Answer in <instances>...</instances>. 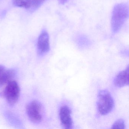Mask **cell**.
<instances>
[{
	"instance_id": "6da1fadb",
	"label": "cell",
	"mask_w": 129,
	"mask_h": 129,
	"mask_svg": "<svg viewBox=\"0 0 129 129\" xmlns=\"http://www.w3.org/2000/svg\"><path fill=\"white\" fill-rule=\"evenodd\" d=\"M129 15V7L126 4L121 3L115 6L112 14L111 25L114 34L121 28Z\"/></svg>"
},
{
	"instance_id": "7a4b0ae2",
	"label": "cell",
	"mask_w": 129,
	"mask_h": 129,
	"mask_svg": "<svg viewBox=\"0 0 129 129\" xmlns=\"http://www.w3.org/2000/svg\"><path fill=\"white\" fill-rule=\"evenodd\" d=\"M97 105L98 111L102 115L108 114L114 108V100L111 93L107 90H103L99 92Z\"/></svg>"
},
{
	"instance_id": "3957f363",
	"label": "cell",
	"mask_w": 129,
	"mask_h": 129,
	"mask_svg": "<svg viewBox=\"0 0 129 129\" xmlns=\"http://www.w3.org/2000/svg\"><path fill=\"white\" fill-rule=\"evenodd\" d=\"M20 94L19 86L16 81H10L8 83L1 95L6 99L7 102L11 106L15 105L18 102Z\"/></svg>"
},
{
	"instance_id": "277c9868",
	"label": "cell",
	"mask_w": 129,
	"mask_h": 129,
	"mask_svg": "<svg viewBox=\"0 0 129 129\" xmlns=\"http://www.w3.org/2000/svg\"><path fill=\"white\" fill-rule=\"evenodd\" d=\"M26 111L31 122L34 123L41 122L43 119V109L40 102L34 100L29 103L26 107Z\"/></svg>"
},
{
	"instance_id": "5b68a950",
	"label": "cell",
	"mask_w": 129,
	"mask_h": 129,
	"mask_svg": "<svg viewBox=\"0 0 129 129\" xmlns=\"http://www.w3.org/2000/svg\"><path fill=\"white\" fill-rule=\"evenodd\" d=\"M71 111L66 105L62 106L59 110V115L62 125L66 129H72L73 127V121L72 118Z\"/></svg>"
},
{
	"instance_id": "8992f818",
	"label": "cell",
	"mask_w": 129,
	"mask_h": 129,
	"mask_svg": "<svg viewBox=\"0 0 129 129\" xmlns=\"http://www.w3.org/2000/svg\"><path fill=\"white\" fill-rule=\"evenodd\" d=\"M49 50V34L46 31H43L40 35L38 40V53L40 55H44L48 52Z\"/></svg>"
},
{
	"instance_id": "52a82bcc",
	"label": "cell",
	"mask_w": 129,
	"mask_h": 129,
	"mask_svg": "<svg viewBox=\"0 0 129 129\" xmlns=\"http://www.w3.org/2000/svg\"><path fill=\"white\" fill-rule=\"evenodd\" d=\"M114 83L118 87H122L129 85V66L125 70L118 74L115 78Z\"/></svg>"
},
{
	"instance_id": "ba28073f",
	"label": "cell",
	"mask_w": 129,
	"mask_h": 129,
	"mask_svg": "<svg viewBox=\"0 0 129 129\" xmlns=\"http://www.w3.org/2000/svg\"><path fill=\"white\" fill-rule=\"evenodd\" d=\"M16 74L14 69H6L0 77V87L8 83L14 77Z\"/></svg>"
},
{
	"instance_id": "9c48e42d",
	"label": "cell",
	"mask_w": 129,
	"mask_h": 129,
	"mask_svg": "<svg viewBox=\"0 0 129 129\" xmlns=\"http://www.w3.org/2000/svg\"><path fill=\"white\" fill-rule=\"evenodd\" d=\"M13 3L15 6L29 9L31 7V0H13Z\"/></svg>"
},
{
	"instance_id": "30bf717a",
	"label": "cell",
	"mask_w": 129,
	"mask_h": 129,
	"mask_svg": "<svg viewBox=\"0 0 129 129\" xmlns=\"http://www.w3.org/2000/svg\"><path fill=\"white\" fill-rule=\"evenodd\" d=\"M111 129H125V124L123 120L119 119L117 120L112 124Z\"/></svg>"
},
{
	"instance_id": "8fae6325",
	"label": "cell",
	"mask_w": 129,
	"mask_h": 129,
	"mask_svg": "<svg viewBox=\"0 0 129 129\" xmlns=\"http://www.w3.org/2000/svg\"><path fill=\"white\" fill-rule=\"evenodd\" d=\"M46 0H31V6L33 8L37 9L41 6Z\"/></svg>"
},
{
	"instance_id": "7c38bea8",
	"label": "cell",
	"mask_w": 129,
	"mask_h": 129,
	"mask_svg": "<svg viewBox=\"0 0 129 129\" xmlns=\"http://www.w3.org/2000/svg\"><path fill=\"white\" fill-rule=\"evenodd\" d=\"M6 68L4 66L2 65H0V77L3 74V73L6 70Z\"/></svg>"
},
{
	"instance_id": "4fadbf2b",
	"label": "cell",
	"mask_w": 129,
	"mask_h": 129,
	"mask_svg": "<svg viewBox=\"0 0 129 129\" xmlns=\"http://www.w3.org/2000/svg\"><path fill=\"white\" fill-rule=\"evenodd\" d=\"M69 0H58L59 3L61 4H64L67 3Z\"/></svg>"
}]
</instances>
